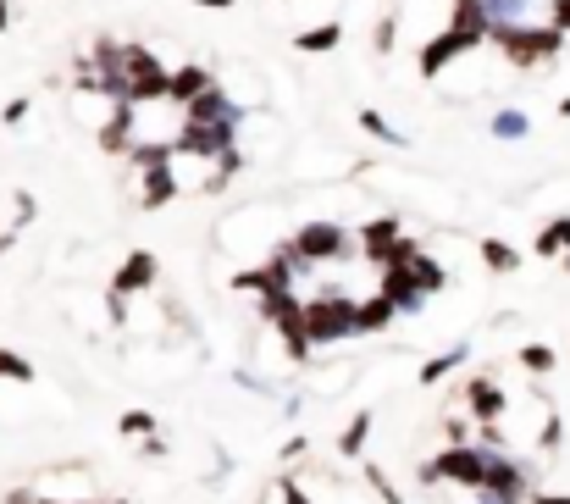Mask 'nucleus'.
<instances>
[{
  "instance_id": "4",
  "label": "nucleus",
  "mask_w": 570,
  "mask_h": 504,
  "mask_svg": "<svg viewBox=\"0 0 570 504\" xmlns=\"http://www.w3.org/2000/svg\"><path fill=\"white\" fill-rule=\"evenodd\" d=\"M343 333H355V300H315V305H305V338L310 343H332Z\"/></svg>"
},
{
  "instance_id": "25",
  "label": "nucleus",
  "mask_w": 570,
  "mask_h": 504,
  "mask_svg": "<svg viewBox=\"0 0 570 504\" xmlns=\"http://www.w3.org/2000/svg\"><path fill=\"white\" fill-rule=\"evenodd\" d=\"M28 106H34V100H28V94H17V100H6V111H0V117H6V122H22Z\"/></svg>"
},
{
  "instance_id": "26",
  "label": "nucleus",
  "mask_w": 570,
  "mask_h": 504,
  "mask_svg": "<svg viewBox=\"0 0 570 504\" xmlns=\"http://www.w3.org/2000/svg\"><path fill=\"white\" fill-rule=\"evenodd\" d=\"M155 421L144 416V411H128V416H122V432H150Z\"/></svg>"
},
{
  "instance_id": "2",
  "label": "nucleus",
  "mask_w": 570,
  "mask_h": 504,
  "mask_svg": "<svg viewBox=\"0 0 570 504\" xmlns=\"http://www.w3.org/2000/svg\"><path fill=\"white\" fill-rule=\"evenodd\" d=\"M350 249H355V239L343 233L338 222H310V228H299V233L289 239V256L305 261V266H315V261H338V256H350Z\"/></svg>"
},
{
  "instance_id": "24",
  "label": "nucleus",
  "mask_w": 570,
  "mask_h": 504,
  "mask_svg": "<svg viewBox=\"0 0 570 504\" xmlns=\"http://www.w3.org/2000/svg\"><path fill=\"white\" fill-rule=\"evenodd\" d=\"M393 34H399V28H393V17H383V22H376V50H393Z\"/></svg>"
},
{
  "instance_id": "5",
  "label": "nucleus",
  "mask_w": 570,
  "mask_h": 504,
  "mask_svg": "<svg viewBox=\"0 0 570 504\" xmlns=\"http://www.w3.org/2000/svg\"><path fill=\"white\" fill-rule=\"evenodd\" d=\"M465 50H477V45H471V39L460 34V28H449V34H437V39H427V50H421V73H427V78H437V73L449 67L454 56H465Z\"/></svg>"
},
{
  "instance_id": "28",
  "label": "nucleus",
  "mask_w": 570,
  "mask_h": 504,
  "mask_svg": "<svg viewBox=\"0 0 570 504\" xmlns=\"http://www.w3.org/2000/svg\"><path fill=\"white\" fill-rule=\"evenodd\" d=\"M277 493H282V504H310V499H305V493H299V488H294V482H282V488H277Z\"/></svg>"
},
{
  "instance_id": "20",
  "label": "nucleus",
  "mask_w": 570,
  "mask_h": 504,
  "mask_svg": "<svg viewBox=\"0 0 570 504\" xmlns=\"http://www.w3.org/2000/svg\"><path fill=\"white\" fill-rule=\"evenodd\" d=\"M360 128H366L371 139H388V144H404V139H399V128H393V122H388L383 111H371V106L360 111Z\"/></svg>"
},
{
  "instance_id": "15",
  "label": "nucleus",
  "mask_w": 570,
  "mask_h": 504,
  "mask_svg": "<svg viewBox=\"0 0 570 504\" xmlns=\"http://www.w3.org/2000/svg\"><path fill=\"white\" fill-rule=\"evenodd\" d=\"M338 39H343V22H315V28H305V34L294 39V50L322 56V50H338Z\"/></svg>"
},
{
  "instance_id": "23",
  "label": "nucleus",
  "mask_w": 570,
  "mask_h": 504,
  "mask_svg": "<svg viewBox=\"0 0 570 504\" xmlns=\"http://www.w3.org/2000/svg\"><path fill=\"white\" fill-rule=\"evenodd\" d=\"M454 361H465V355L454 350V355H443V361H427V366H421V383H437V377H449V366H454Z\"/></svg>"
},
{
  "instance_id": "18",
  "label": "nucleus",
  "mask_w": 570,
  "mask_h": 504,
  "mask_svg": "<svg viewBox=\"0 0 570 504\" xmlns=\"http://www.w3.org/2000/svg\"><path fill=\"white\" fill-rule=\"evenodd\" d=\"M366 438H371V411H360V416H355L350 427H343L338 449H343V455H360V449H366Z\"/></svg>"
},
{
  "instance_id": "12",
  "label": "nucleus",
  "mask_w": 570,
  "mask_h": 504,
  "mask_svg": "<svg viewBox=\"0 0 570 504\" xmlns=\"http://www.w3.org/2000/svg\"><path fill=\"white\" fill-rule=\"evenodd\" d=\"M172 195H177L172 161H161V167H144V195H139V205H144V211H155V205H167Z\"/></svg>"
},
{
  "instance_id": "14",
  "label": "nucleus",
  "mask_w": 570,
  "mask_h": 504,
  "mask_svg": "<svg viewBox=\"0 0 570 504\" xmlns=\"http://www.w3.org/2000/svg\"><path fill=\"white\" fill-rule=\"evenodd\" d=\"M399 272H404L410 282H416L421 294H432V289H443V282H449V277H443V266H437V261H427L421 249H416V256H410V261H399Z\"/></svg>"
},
{
  "instance_id": "27",
  "label": "nucleus",
  "mask_w": 570,
  "mask_h": 504,
  "mask_svg": "<svg viewBox=\"0 0 570 504\" xmlns=\"http://www.w3.org/2000/svg\"><path fill=\"white\" fill-rule=\"evenodd\" d=\"M559 34H570V0H554V17H548Z\"/></svg>"
},
{
  "instance_id": "35",
  "label": "nucleus",
  "mask_w": 570,
  "mask_h": 504,
  "mask_svg": "<svg viewBox=\"0 0 570 504\" xmlns=\"http://www.w3.org/2000/svg\"><path fill=\"white\" fill-rule=\"evenodd\" d=\"M565 272H570V256H565Z\"/></svg>"
},
{
  "instance_id": "32",
  "label": "nucleus",
  "mask_w": 570,
  "mask_h": 504,
  "mask_svg": "<svg viewBox=\"0 0 570 504\" xmlns=\"http://www.w3.org/2000/svg\"><path fill=\"white\" fill-rule=\"evenodd\" d=\"M537 504H570V499H554V493H543V499H537Z\"/></svg>"
},
{
  "instance_id": "31",
  "label": "nucleus",
  "mask_w": 570,
  "mask_h": 504,
  "mask_svg": "<svg viewBox=\"0 0 570 504\" xmlns=\"http://www.w3.org/2000/svg\"><path fill=\"white\" fill-rule=\"evenodd\" d=\"M12 239H17V228H6V233H0V256H6V249H12Z\"/></svg>"
},
{
  "instance_id": "21",
  "label": "nucleus",
  "mask_w": 570,
  "mask_h": 504,
  "mask_svg": "<svg viewBox=\"0 0 570 504\" xmlns=\"http://www.w3.org/2000/svg\"><path fill=\"white\" fill-rule=\"evenodd\" d=\"M521 366L543 377V371H554V350H548V343H526V350H521Z\"/></svg>"
},
{
  "instance_id": "7",
  "label": "nucleus",
  "mask_w": 570,
  "mask_h": 504,
  "mask_svg": "<svg viewBox=\"0 0 570 504\" xmlns=\"http://www.w3.org/2000/svg\"><path fill=\"white\" fill-rule=\"evenodd\" d=\"M238 117H244V111H238L216 83H211L205 94H194V100H188V122H238Z\"/></svg>"
},
{
  "instance_id": "10",
  "label": "nucleus",
  "mask_w": 570,
  "mask_h": 504,
  "mask_svg": "<svg viewBox=\"0 0 570 504\" xmlns=\"http://www.w3.org/2000/svg\"><path fill=\"white\" fill-rule=\"evenodd\" d=\"M393 244H399V222H393V216H376V222L360 228V249H366L376 266L388 261V249H393Z\"/></svg>"
},
{
  "instance_id": "11",
  "label": "nucleus",
  "mask_w": 570,
  "mask_h": 504,
  "mask_svg": "<svg viewBox=\"0 0 570 504\" xmlns=\"http://www.w3.org/2000/svg\"><path fill=\"white\" fill-rule=\"evenodd\" d=\"M216 78L205 73V67H177V73H167V100H177V106H188L194 94H205Z\"/></svg>"
},
{
  "instance_id": "34",
  "label": "nucleus",
  "mask_w": 570,
  "mask_h": 504,
  "mask_svg": "<svg viewBox=\"0 0 570 504\" xmlns=\"http://www.w3.org/2000/svg\"><path fill=\"white\" fill-rule=\"evenodd\" d=\"M454 6H471V0H454Z\"/></svg>"
},
{
  "instance_id": "22",
  "label": "nucleus",
  "mask_w": 570,
  "mask_h": 504,
  "mask_svg": "<svg viewBox=\"0 0 570 504\" xmlns=\"http://www.w3.org/2000/svg\"><path fill=\"white\" fill-rule=\"evenodd\" d=\"M0 377H12V383H28V377H34V366H28L22 355H12V350H0Z\"/></svg>"
},
{
  "instance_id": "33",
  "label": "nucleus",
  "mask_w": 570,
  "mask_h": 504,
  "mask_svg": "<svg viewBox=\"0 0 570 504\" xmlns=\"http://www.w3.org/2000/svg\"><path fill=\"white\" fill-rule=\"evenodd\" d=\"M559 117H570V94H565V100H559Z\"/></svg>"
},
{
  "instance_id": "19",
  "label": "nucleus",
  "mask_w": 570,
  "mask_h": 504,
  "mask_svg": "<svg viewBox=\"0 0 570 504\" xmlns=\"http://www.w3.org/2000/svg\"><path fill=\"white\" fill-rule=\"evenodd\" d=\"M493 134H498V139H526V134H531V117H526V111H498V117H493Z\"/></svg>"
},
{
  "instance_id": "30",
  "label": "nucleus",
  "mask_w": 570,
  "mask_h": 504,
  "mask_svg": "<svg viewBox=\"0 0 570 504\" xmlns=\"http://www.w3.org/2000/svg\"><path fill=\"white\" fill-rule=\"evenodd\" d=\"M12 28V0H0V34Z\"/></svg>"
},
{
  "instance_id": "9",
  "label": "nucleus",
  "mask_w": 570,
  "mask_h": 504,
  "mask_svg": "<svg viewBox=\"0 0 570 504\" xmlns=\"http://www.w3.org/2000/svg\"><path fill=\"white\" fill-rule=\"evenodd\" d=\"M100 150L106 155H128L134 150V106L128 100H117V117L100 128Z\"/></svg>"
},
{
  "instance_id": "16",
  "label": "nucleus",
  "mask_w": 570,
  "mask_h": 504,
  "mask_svg": "<svg viewBox=\"0 0 570 504\" xmlns=\"http://www.w3.org/2000/svg\"><path fill=\"white\" fill-rule=\"evenodd\" d=\"M570 249V216H554V222L537 233V256H565Z\"/></svg>"
},
{
  "instance_id": "29",
  "label": "nucleus",
  "mask_w": 570,
  "mask_h": 504,
  "mask_svg": "<svg viewBox=\"0 0 570 504\" xmlns=\"http://www.w3.org/2000/svg\"><path fill=\"white\" fill-rule=\"evenodd\" d=\"M194 6H211V12H228V6H238V0H194Z\"/></svg>"
},
{
  "instance_id": "1",
  "label": "nucleus",
  "mask_w": 570,
  "mask_h": 504,
  "mask_svg": "<svg viewBox=\"0 0 570 504\" xmlns=\"http://www.w3.org/2000/svg\"><path fill=\"white\" fill-rule=\"evenodd\" d=\"M498 45H504V56L515 61V67H543V61L554 56V50H565V34L548 22V28H504L498 34Z\"/></svg>"
},
{
  "instance_id": "6",
  "label": "nucleus",
  "mask_w": 570,
  "mask_h": 504,
  "mask_svg": "<svg viewBox=\"0 0 570 504\" xmlns=\"http://www.w3.org/2000/svg\"><path fill=\"white\" fill-rule=\"evenodd\" d=\"M150 282H155V256H150V249H134V256L122 261V272L111 277V294H122V300H128V294L150 289Z\"/></svg>"
},
{
  "instance_id": "3",
  "label": "nucleus",
  "mask_w": 570,
  "mask_h": 504,
  "mask_svg": "<svg viewBox=\"0 0 570 504\" xmlns=\"http://www.w3.org/2000/svg\"><path fill=\"white\" fill-rule=\"evenodd\" d=\"M482 471H488V455L454 444V449H443L437 460H427V465H421V477H427V482H460V488L477 493V488H482Z\"/></svg>"
},
{
  "instance_id": "13",
  "label": "nucleus",
  "mask_w": 570,
  "mask_h": 504,
  "mask_svg": "<svg viewBox=\"0 0 570 504\" xmlns=\"http://www.w3.org/2000/svg\"><path fill=\"white\" fill-rule=\"evenodd\" d=\"M393 317H399V305H393L388 294H376V300L355 305V333H376V327H388Z\"/></svg>"
},
{
  "instance_id": "8",
  "label": "nucleus",
  "mask_w": 570,
  "mask_h": 504,
  "mask_svg": "<svg viewBox=\"0 0 570 504\" xmlns=\"http://www.w3.org/2000/svg\"><path fill=\"white\" fill-rule=\"evenodd\" d=\"M465 411L477 416V421H493L504 411V394H498L493 377H471V383H465Z\"/></svg>"
},
{
  "instance_id": "17",
  "label": "nucleus",
  "mask_w": 570,
  "mask_h": 504,
  "mask_svg": "<svg viewBox=\"0 0 570 504\" xmlns=\"http://www.w3.org/2000/svg\"><path fill=\"white\" fill-rule=\"evenodd\" d=\"M477 256H482L493 272H515V266H521V256H515V249L504 244V239H482V244H477Z\"/></svg>"
}]
</instances>
